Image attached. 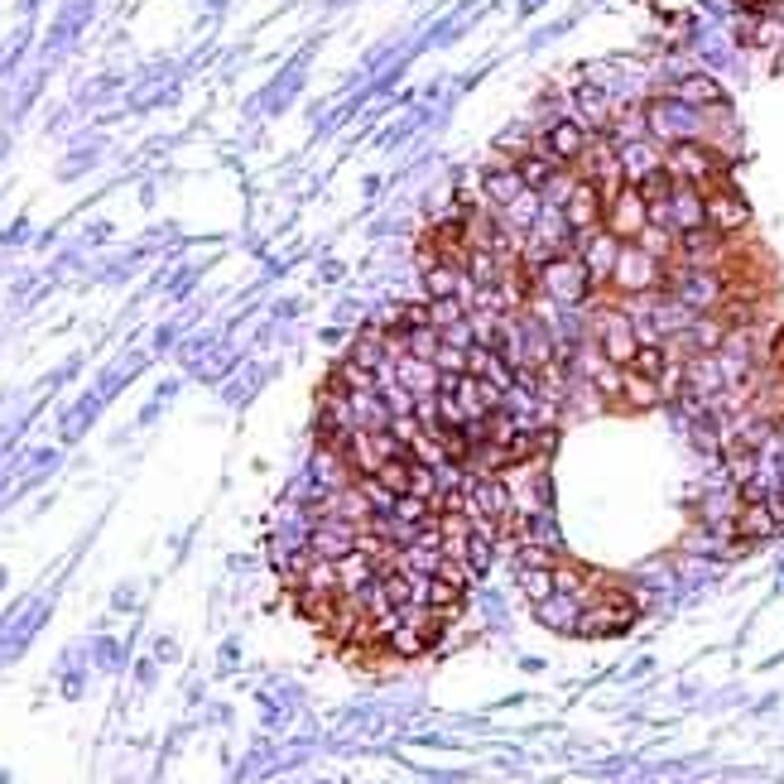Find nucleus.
I'll list each match as a JSON object with an SVG mask.
<instances>
[{
	"instance_id": "nucleus-1",
	"label": "nucleus",
	"mask_w": 784,
	"mask_h": 784,
	"mask_svg": "<svg viewBox=\"0 0 784 784\" xmlns=\"http://www.w3.org/2000/svg\"><path fill=\"white\" fill-rule=\"evenodd\" d=\"M592 289L597 284H592L588 265H582V256H573V250H558V256L539 265V294H549L554 303H588Z\"/></svg>"
},
{
	"instance_id": "nucleus-2",
	"label": "nucleus",
	"mask_w": 784,
	"mask_h": 784,
	"mask_svg": "<svg viewBox=\"0 0 784 784\" xmlns=\"http://www.w3.org/2000/svg\"><path fill=\"white\" fill-rule=\"evenodd\" d=\"M611 284H616L621 294H655V289H664V260L649 246L626 241L621 246V260H616Z\"/></svg>"
},
{
	"instance_id": "nucleus-3",
	"label": "nucleus",
	"mask_w": 784,
	"mask_h": 784,
	"mask_svg": "<svg viewBox=\"0 0 784 784\" xmlns=\"http://www.w3.org/2000/svg\"><path fill=\"white\" fill-rule=\"evenodd\" d=\"M635 606L626 592H602L597 602L582 606V616H578V635H588V641H602V635H621V631H631V621H635Z\"/></svg>"
},
{
	"instance_id": "nucleus-4",
	"label": "nucleus",
	"mask_w": 784,
	"mask_h": 784,
	"mask_svg": "<svg viewBox=\"0 0 784 784\" xmlns=\"http://www.w3.org/2000/svg\"><path fill=\"white\" fill-rule=\"evenodd\" d=\"M664 169H669L679 183H698V189H712V183H722V159L717 150H708L702 140H679L669 144V154H664Z\"/></svg>"
},
{
	"instance_id": "nucleus-5",
	"label": "nucleus",
	"mask_w": 784,
	"mask_h": 784,
	"mask_svg": "<svg viewBox=\"0 0 784 784\" xmlns=\"http://www.w3.org/2000/svg\"><path fill=\"white\" fill-rule=\"evenodd\" d=\"M602 227H606L611 236H621V241H641V236H645V227H649V203L641 197V189H635V183H621V189L606 197Z\"/></svg>"
},
{
	"instance_id": "nucleus-6",
	"label": "nucleus",
	"mask_w": 784,
	"mask_h": 784,
	"mask_svg": "<svg viewBox=\"0 0 784 784\" xmlns=\"http://www.w3.org/2000/svg\"><path fill=\"white\" fill-rule=\"evenodd\" d=\"M597 347H602V356L611 366H631L635 347H641V327H635L626 313H616V309L597 313Z\"/></svg>"
},
{
	"instance_id": "nucleus-7",
	"label": "nucleus",
	"mask_w": 784,
	"mask_h": 784,
	"mask_svg": "<svg viewBox=\"0 0 784 784\" xmlns=\"http://www.w3.org/2000/svg\"><path fill=\"white\" fill-rule=\"evenodd\" d=\"M602 217H606V193L597 189V183L588 179H573V189L563 193V222L573 227V236H588L602 227Z\"/></svg>"
},
{
	"instance_id": "nucleus-8",
	"label": "nucleus",
	"mask_w": 784,
	"mask_h": 784,
	"mask_svg": "<svg viewBox=\"0 0 784 784\" xmlns=\"http://www.w3.org/2000/svg\"><path fill=\"white\" fill-rule=\"evenodd\" d=\"M578 179H588V183H597L606 197L626 183V174H621V150L611 140H592L588 150H582V159H578Z\"/></svg>"
},
{
	"instance_id": "nucleus-9",
	"label": "nucleus",
	"mask_w": 784,
	"mask_h": 784,
	"mask_svg": "<svg viewBox=\"0 0 784 784\" xmlns=\"http://www.w3.org/2000/svg\"><path fill=\"white\" fill-rule=\"evenodd\" d=\"M702 203H708V227L717 236H737V232H747L751 227V207H747V197L732 193L727 183H712L708 193H702Z\"/></svg>"
},
{
	"instance_id": "nucleus-10",
	"label": "nucleus",
	"mask_w": 784,
	"mask_h": 784,
	"mask_svg": "<svg viewBox=\"0 0 784 784\" xmlns=\"http://www.w3.org/2000/svg\"><path fill=\"white\" fill-rule=\"evenodd\" d=\"M592 144V136H588V126L582 121H573V116H558V121L544 130L539 136V150L549 154V159H558L563 169H573L578 159H582V150Z\"/></svg>"
},
{
	"instance_id": "nucleus-11",
	"label": "nucleus",
	"mask_w": 784,
	"mask_h": 784,
	"mask_svg": "<svg viewBox=\"0 0 784 784\" xmlns=\"http://www.w3.org/2000/svg\"><path fill=\"white\" fill-rule=\"evenodd\" d=\"M356 535H362V525H352V520H342V515H323L313 529H309V554L313 558H347L356 549Z\"/></svg>"
},
{
	"instance_id": "nucleus-12",
	"label": "nucleus",
	"mask_w": 784,
	"mask_h": 784,
	"mask_svg": "<svg viewBox=\"0 0 784 784\" xmlns=\"http://www.w3.org/2000/svg\"><path fill=\"white\" fill-rule=\"evenodd\" d=\"M688 111H694V106H684L679 97H664V101H649L645 106V130L655 140H664V144H679V140H694L688 136Z\"/></svg>"
},
{
	"instance_id": "nucleus-13",
	"label": "nucleus",
	"mask_w": 784,
	"mask_h": 784,
	"mask_svg": "<svg viewBox=\"0 0 784 784\" xmlns=\"http://www.w3.org/2000/svg\"><path fill=\"white\" fill-rule=\"evenodd\" d=\"M621 236H611L606 227H597L582 236V265H588V275H592V284H611V275H616V260H621Z\"/></svg>"
},
{
	"instance_id": "nucleus-14",
	"label": "nucleus",
	"mask_w": 784,
	"mask_h": 784,
	"mask_svg": "<svg viewBox=\"0 0 784 784\" xmlns=\"http://www.w3.org/2000/svg\"><path fill=\"white\" fill-rule=\"evenodd\" d=\"M468 370H472V376H482L486 385H496L501 395H511L515 385H520V370H515L496 347H482V342L468 352Z\"/></svg>"
},
{
	"instance_id": "nucleus-15",
	"label": "nucleus",
	"mask_w": 784,
	"mask_h": 784,
	"mask_svg": "<svg viewBox=\"0 0 784 784\" xmlns=\"http://www.w3.org/2000/svg\"><path fill=\"white\" fill-rule=\"evenodd\" d=\"M732 529L747 544H761V539H770L780 529V511L770 506V501L761 496V501H741V511H737V520H732Z\"/></svg>"
},
{
	"instance_id": "nucleus-16",
	"label": "nucleus",
	"mask_w": 784,
	"mask_h": 784,
	"mask_svg": "<svg viewBox=\"0 0 784 784\" xmlns=\"http://www.w3.org/2000/svg\"><path fill=\"white\" fill-rule=\"evenodd\" d=\"M525 193V179H520V169L515 164H496V169H486L482 174V197H486V207H511L515 197Z\"/></svg>"
},
{
	"instance_id": "nucleus-17",
	"label": "nucleus",
	"mask_w": 784,
	"mask_h": 784,
	"mask_svg": "<svg viewBox=\"0 0 784 784\" xmlns=\"http://www.w3.org/2000/svg\"><path fill=\"white\" fill-rule=\"evenodd\" d=\"M515 169H520V179H525V189H535V193H549L558 179H563V164H558V159H549L535 144V150L529 154H520L515 159Z\"/></svg>"
},
{
	"instance_id": "nucleus-18",
	"label": "nucleus",
	"mask_w": 784,
	"mask_h": 784,
	"mask_svg": "<svg viewBox=\"0 0 784 784\" xmlns=\"http://www.w3.org/2000/svg\"><path fill=\"white\" fill-rule=\"evenodd\" d=\"M674 97H679L684 106H694V111H712V106H722V101H727V92L717 87L712 77L694 73V77H684V83L674 87Z\"/></svg>"
},
{
	"instance_id": "nucleus-19",
	"label": "nucleus",
	"mask_w": 784,
	"mask_h": 784,
	"mask_svg": "<svg viewBox=\"0 0 784 784\" xmlns=\"http://www.w3.org/2000/svg\"><path fill=\"white\" fill-rule=\"evenodd\" d=\"M655 169H664V159L649 150L645 140H626V144H621V174H626V183H641L645 174H655Z\"/></svg>"
},
{
	"instance_id": "nucleus-20",
	"label": "nucleus",
	"mask_w": 784,
	"mask_h": 784,
	"mask_svg": "<svg viewBox=\"0 0 784 784\" xmlns=\"http://www.w3.org/2000/svg\"><path fill=\"white\" fill-rule=\"evenodd\" d=\"M462 592L468 588H458V582H448V578H423V606L443 611V616H458L462 611Z\"/></svg>"
},
{
	"instance_id": "nucleus-21",
	"label": "nucleus",
	"mask_w": 784,
	"mask_h": 784,
	"mask_svg": "<svg viewBox=\"0 0 784 784\" xmlns=\"http://www.w3.org/2000/svg\"><path fill=\"white\" fill-rule=\"evenodd\" d=\"M535 611H539V621H544L549 631H578V616H582V606H578L568 592H563V597H549V602H539Z\"/></svg>"
},
{
	"instance_id": "nucleus-22",
	"label": "nucleus",
	"mask_w": 784,
	"mask_h": 784,
	"mask_svg": "<svg viewBox=\"0 0 784 784\" xmlns=\"http://www.w3.org/2000/svg\"><path fill=\"white\" fill-rule=\"evenodd\" d=\"M621 400H626L631 409H649V405H659V400H664V390H659V380L626 370V380H621Z\"/></svg>"
},
{
	"instance_id": "nucleus-23",
	"label": "nucleus",
	"mask_w": 784,
	"mask_h": 784,
	"mask_svg": "<svg viewBox=\"0 0 784 784\" xmlns=\"http://www.w3.org/2000/svg\"><path fill=\"white\" fill-rule=\"evenodd\" d=\"M626 370H635V376H649V380H659L664 370H669V352H664L659 342H641Z\"/></svg>"
},
{
	"instance_id": "nucleus-24",
	"label": "nucleus",
	"mask_w": 784,
	"mask_h": 784,
	"mask_svg": "<svg viewBox=\"0 0 784 784\" xmlns=\"http://www.w3.org/2000/svg\"><path fill=\"white\" fill-rule=\"evenodd\" d=\"M688 332H694V337H688V347L702 352V356H712L727 342V323H722V318H698Z\"/></svg>"
},
{
	"instance_id": "nucleus-25",
	"label": "nucleus",
	"mask_w": 784,
	"mask_h": 784,
	"mask_svg": "<svg viewBox=\"0 0 784 784\" xmlns=\"http://www.w3.org/2000/svg\"><path fill=\"white\" fill-rule=\"evenodd\" d=\"M520 592L539 606V602H549V597H558V578L549 568H520Z\"/></svg>"
},
{
	"instance_id": "nucleus-26",
	"label": "nucleus",
	"mask_w": 784,
	"mask_h": 784,
	"mask_svg": "<svg viewBox=\"0 0 784 784\" xmlns=\"http://www.w3.org/2000/svg\"><path fill=\"white\" fill-rule=\"evenodd\" d=\"M515 563H520V568H549V573H554V568L563 563V554H558L554 544L529 539V544H520V549H515Z\"/></svg>"
},
{
	"instance_id": "nucleus-27",
	"label": "nucleus",
	"mask_w": 784,
	"mask_h": 784,
	"mask_svg": "<svg viewBox=\"0 0 784 784\" xmlns=\"http://www.w3.org/2000/svg\"><path fill=\"white\" fill-rule=\"evenodd\" d=\"M438 347H443V332H438V327H415V332H405V352H409V356H419V362H433Z\"/></svg>"
},
{
	"instance_id": "nucleus-28",
	"label": "nucleus",
	"mask_w": 784,
	"mask_h": 784,
	"mask_svg": "<svg viewBox=\"0 0 784 784\" xmlns=\"http://www.w3.org/2000/svg\"><path fill=\"white\" fill-rule=\"evenodd\" d=\"M578 106H582V116H588V121L592 126H611V121H616V116H611V101H606V92H597V87H582L578 92Z\"/></svg>"
},
{
	"instance_id": "nucleus-29",
	"label": "nucleus",
	"mask_w": 784,
	"mask_h": 784,
	"mask_svg": "<svg viewBox=\"0 0 784 784\" xmlns=\"http://www.w3.org/2000/svg\"><path fill=\"white\" fill-rule=\"evenodd\" d=\"M727 468H732V476L741 486L751 482V472H755V448L747 443V438H737V443H727Z\"/></svg>"
},
{
	"instance_id": "nucleus-30",
	"label": "nucleus",
	"mask_w": 784,
	"mask_h": 784,
	"mask_svg": "<svg viewBox=\"0 0 784 784\" xmlns=\"http://www.w3.org/2000/svg\"><path fill=\"white\" fill-rule=\"evenodd\" d=\"M376 482L390 491V496H405V491H409V458H390V462H385V468L376 472Z\"/></svg>"
},
{
	"instance_id": "nucleus-31",
	"label": "nucleus",
	"mask_w": 784,
	"mask_h": 784,
	"mask_svg": "<svg viewBox=\"0 0 784 784\" xmlns=\"http://www.w3.org/2000/svg\"><path fill=\"white\" fill-rule=\"evenodd\" d=\"M468 352L472 347H453V342H443L438 356H433V366L443 370V376H462V370H468Z\"/></svg>"
},
{
	"instance_id": "nucleus-32",
	"label": "nucleus",
	"mask_w": 784,
	"mask_h": 784,
	"mask_svg": "<svg viewBox=\"0 0 784 784\" xmlns=\"http://www.w3.org/2000/svg\"><path fill=\"white\" fill-rule=\"evenodd\" d=\"M429 313H433V327H453L468 318V309H462V299H429Z\"/></svg>"
}]
</instances>
